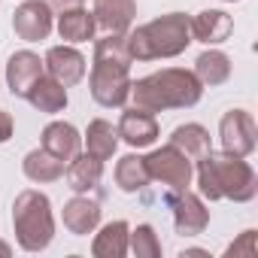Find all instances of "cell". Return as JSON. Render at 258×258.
I'll return each mask as SVG.
<instances>
[{
	"instance_id": "7a4b0ae2",
	"label": "cell",
	"mask_w": 258,
	"mask_h": 258,
	"mask_svg": "<svg viewBox=\"0 0 258 258\" xmlns=\"http://www.w3.org/2000/svg\"><path fill=\"white\" fill-rule=\"evenodd\" d=\"M201 97H204V85L185 67H164L131 82V100L137 109H146V112L188 109L201 103Z\"/></svg>"
},
{
	"instance_id": "cb8c5ba5",
	"label": "cell",
	"mask_w": 258,
	"mask_h": 258,
	"mask_svg": "<svg viewBox=\"0 0 258 258\" xmlns=\"http://www.w3.org/2000/svg\"><path fill=\"white\" fill-rule=\"evenodd\" d=\"M170 146H176V149H179L185 158H191V161H198L201 155H207V152L213 149V143H210V131H207L204 124H198V121H185V124L173 127Z\"/></svg>"
},
{
	"instance_id": "1f68e13d",
	"label": "cell",
	"mask_w": 258,
	"mask_h": 258,
	"mask_svg": "<svg viewBox=\"0 0 258 258\" xmlns=\"http://www.w3.org/2000/svg\"><path fill=\"white\" fill-rule=\"evenodd\" d=\"M10 255H13V246L0 240V258H10Z\"/></svg>"
},
{
	"instance_id": "83f0119b",
	"label": "cell",
	"mask_w": 258,
	"mask_h": 258,
	"mask_svg": "<svg viewBox=\"0 0 258 258\" xmlns=\"http://www.w3.org/2000/svg\"><path fill=\"white\" fill-rule=\"evenodd\" d=\"M225 255H255V231L249 228V231H243L240 234V240L237 243H231L228 249H225Z\"/></svg>"
},
{
	"instance_id": "e0dca14e",
	"label": "cell",
	"mask_w": 258,
	"mask_h": 258,
	"mask_svg": "<svg viewBox=\"0 0 258 258\" xmlns=\"http://www.w3.org/2000/svg\"><path fill=\"white\" fill-rule=\"evenodd\" d=\"M25 100H28L37 112H46V115H58V112H64L67 103H70L67 88H64L58 79H52L49 73H43V76L28 88Z\"/></svg>"
},
{
	"instance_id": "ba28073f",
	"label": "cell",
	"mask_w": 258,
	"mask_h": 258,
	"mask_svg": "<svg viewBox=\"0 0 258 258\" xmlns=\"http://www.w3.org/2000/svg\"><path fill=\"white\" fill-rule=\"evenodd\" d=\"M219 143L222 152L249 158L258 146V124L249 109H228L219 121Z\"/></svg>"
},
{
	"instance_id": "d6986e66",
	"label": "cell",
	"mask_w": 258,
	"mask_h": 258,
	"mask_svg": "<svg viewBox=\"0 0 258 258\" xmlns=\"http://www.w3.org/2000/svg\"><path fill=\"white\" fill-rule=\"evenodd\" d=\"M64 179H67V188H73L76 195H88V191H94V188L100 185V179H103V161L91 158L88 152H85V155L79 152V155H73V158L67 161Z\"/></svg>"
},
{
	"instance_id": "4316f807",
	"label": "cell",
	"mask_w": 258,
	"mask_h": 258,
	"mask_svg": "<svg viewBox=\"0 0 258 258\" xmlns=\"http://www.w3.org/2000/svg\"><path fill=\"white\" fill-rule=\"evenodd\" d=\"M127 252L137 258H161V240L152 225H137L127 234Z\"/></svg>"
},
{
	"instance_id": "30bf717a",
	"label": "cell",
	"mask_w": 258,
	"mask_h": 258,
	"mask_svg": "<svg viewBox=\"0 0 258 258\" xmlns=\"http://www.w3.org/2000/svg\"><path fill=\"white\" fill-rule=\"evenodd\" d=\"M43 64H46V73H49L52 79H58L64 88L79 85V82L85 79V73H88V61H85V55H82L76 46H70V43H64V46H52V49L46 52Z\"/></svg>"
},
{
	"instance_id": "f1b7e54d",
	"label": "cell",
	"mask_w": 258,
	"mask_h": 258,
	"mask_svg": "<svg viewBox=\"0 0 258 258\" xmlns=\"http://www.w3.org/2000/svg\"><path fill=\"white\" fill-rule=\"evenodd\" d=\"M13 131H16L13 115H10L7 109H0V143H10V140H13Z\"/></svg>"
},
{
	"instance_id": "5bb4252c",
	"label": "cell",
	"mask_w": 258,
	"mask_h": 258,
	"mask_svg": "<svg viewBox=\"0 0 258 258\" xmlns=\"http://www.w3.org/2000/svg\"><path fill=\"white\" fill-rule=\"evenodd\" d=\"M188 31H191V43L219 46L234 34V19L225 10H204L195 19H188Z\"/></svg>"
},
{
	"instance_id": "6da1fadb",
	"label": "cell",
	"mask_w": 258,
	"mask_h": 258,
	"mask_svg": "<svg viewBox=\"0 0 258 258\" xmlns=\"http://www.w3.org/2000/svg\"><path fill=\"white\" fill-rule=\"evenodd\" d=\"M195 176H198V191L204 201H234V204H249L258 195V176L252 164L240 155L231 152H207L195 161Z\"/></svg>"
},
{
	"instance_id": "8992f818",
	"label": "cell",
	"mask_w": 258,
	"mask_h": 258,
	"mask_svg": "<svg viewBox=\"0 0 258 258\" xmlns=\"http://www.w3.org/2000/svg\"><path fill=\"white\" fill-rule=\"evenodd\" d=\"M146 161V170H149V179L152 182H161L164 188H188L191 179H195V161L185 158L176 146H161V149H152L149 155H143Z\"/></svg>"
},
{
	"instance_id": "5b68a950",
	"label": "cell",
	"mask_w": 258,
	"mask_h": 258,
	"mask_svg": "<svg viewBox=\"0 0 258 258\" xmlns=\"http://www.w3.org/2000/svg\"><path fill=\"white\" fill-rule=\"evenodd\" d=\"M131 82H134L131 79V67L91 61L88 91L103 109H118V106H124L127 100H131Z\"/></svg>"
},
{
	"instance_id": "d4e9b609",
	"label": "cell",
	"mask_w": 258,
	"mask_h": 258,
	"mask_svg": "<svg viewBox=\"0 0 258 258\" xmlns=\"http://www.w3.org/2000/svg\"><path fill=\"white\" fill-rule=\"evenodd\" d=\"M149 182H152V179H149V170H146L143 155H134V152H131V155L118 158V164H115V185H118V191L137 195V191H143Z\"/></svg>"
},
{
	"instance_id": "7c38bea8",
	"label": "cell",
	"mask_w": 258,
	"mask_h": 258,
	"mask_svg": "<svg viewBox=\"0 0 258 258\" xmlns=\"http://www.w3.org/2000/svg\"><path fill=\"white\" fill-rule=\"evenodd\" d=\"M43 73H46V64H43V58H40L37 52L22 49V52L10 55V61H7V85H10L13 97H25L28 88H31Z\"/></svg>"
},
{
	"instance_id": "7402d4cb",
	"label": "cell",
	"mask_w": 258,
	"mask_h": 258,
	"mask_svg": "<svg viewBox=\"0 0 258 258\" xmlns=\"http://www.w3.org/2000/svg\"><path fill=\"white\" fill-rule=\"evenodd\" d=\"M231 58L222 52V49H207V52H201L198 55V61H195V76L201 79V85L204 88H216V85H225L228 79H231Z\"/></svg>"
},
{
	"instance_id": "8fae6325",
	"label": "cell",
	"mask_w": 258,
	"mask_h": 258,
	"mask_svg": "<svg viewBox=\"0 0 258 258\" xmlns=\"http://www.w3.org/2000/svg\"><path fill=\"white\" fill-rule=\"evenodd\" d=\"M115 131H118V140L127 143L131 149H146V146H155L158 134H161V127H158V118L155 112H146V109H124L118 124H115Z\"/></svg>"
},
{
	"instance_id": "44dd1931",
	"label": "cell",
	"mask_w": 258,
	"mask_h": 258,
	"mask_svg": "<svg viewBox=\"0 0 258 258\" xmlns=\"http://www.w3.org/2000/svg\"><path fill=\"white\" fill-rule=\"evenodd\" d=\"M85 152L97 161H109L118 149V131H115V124L106 121V118H91L88 127H85Z\"/></svg>"
},
{
	"instance_id": "d6a6232c",
	"label": "cell",
	"mask_w": 258,
	"mask_h": 258,
	"mask_svg": "<svg viewBox=\"0 0 258 258\" xmlns=\"http://www.w3.org/2000/svg\"><path fill=\"white\" fill-rule=\"evenodd\" d=\"M222 4H237V0H222Z\"/></svg>"
},
{
	"instance_id": "f546056e",
	"label": "cell",
	"mask_w": 258,
	"mask_h": 258,
	"mask_svg": "<svg viewBox=\"0 0 258 258\" xmlns=\"http://www.w3.org/2000/svg\"><path fill=\"white\" fill-rule=\"evenodd\" d=\"M43 4L52 10V13H64V10H73V7H82L85 0H43Z\"/></svg>"
},
{
	"instance_id": "603a6c76",
	"label": "cell",
	"mask_w": 258,
	"mask_h": 258,
	"mask_svg": "<svg viewBox=\"0 0 258 258\" xmlns=\"http://www.w3.org/2000/svg\"><path fill=\"white\" fill-rule=\"evenodd\" d=\"M64 161L61 158H55L52 152H46L43 146L40 149H31L28 155H25V161H22V170H25V176L31 179V182H37V185H46V182H58L61 176H64Z\"/></svg>"
},
{
	"instance_id": "3957f363",
	"label": "cell",
	"mask_w": 258,
	"mask_h": 258,
	"mask_svg": "<svg viewBox=\"0 0 258 258\" xmlns=\"http://www.w3.org/2000/svg\"><path fill=\"white\" fill-rule=\"evenodd\" d=\"M127 52L134 61H167L179 58L191 46V31H188V16L185 13H167L158 16L134 31L124 34Z\"/></svg>"
},
{
	"instance_id": "9c48e42d",
	"label": "cell",
	"mask_w": 258,
	"mask_h": 258,
	"mask_svg": "<svg viewBox=\"0 0 258 258\" xmlns=\"http://www.w3.org/2000/svg\"><path fill=\"white\" fill-rule=\"evenodd\" d=\"M13 31L25 43H43L55 31V13L43 0H22V7L13 16Z\"/></svg>"
},
{
	"instance_id": "4fadbf2b",
	"label": "cell",
	"mask_w": 258,
	"mask_h": 258,
	"mask_svg": "<svg viewBox=\"0 0 258 258\" xmlns=\"http://www.w3.org/2000/svg\"><path fill=\"white\" fill-rule=\"evenodd\" d=\"M91 16L103 34H127L137 19V0H94Z\"/></svg>"
},
{
	"instance_id": "2e32d148",
	"label": "cell",
	"mask_w": 258,
	"mask_h": 258,
	"mask_svg": "<svg viewBox=\"0 0 258 258\" xmlns=\"http://www.w3.org/2000/svg\"><path fill=\"white\" fill-rule=\"evenodd\" d=\"M40 146L67 164L73 155H79V149H82V134L76 131L70 121H49V124L43 127V134H40Z\"/></svg>"
},
{
	"instance_id": "ffe728a7",
	"label": "cell",
	"mask_w": 258,
	"mask_h": 258,
	"mask_svg": "<svg viewBox=\"0 0 258 258\" xmlns=\"http://www.w3.org/2000/svg\"><path fill=\"white\" fill-rule=\"evenodd\" d=\"M127 234H131V225L124 219L106 222L91 240V255L94 258H124L127 255Z\"/></svg>"
},
{
	"instance_id": "52a82bcc",
	"label": "cell",
	"mask_w": 258,
	"mask_h": 258,
	"mask_svg": "<svg viewBox=\"0 0 258 258\" xmlns=\"http://www.w3.org/2000/svg\"><path fill=\"white\" fill-rule=\"evenodd\" d=\"M164 201H167V207L173 213V228H176L179 237H198V234L207 231L210 210H207V204H204V198L198 191H191V188H179V191L167 188Z\"/></svg>"
},
{
	"instance_id": "ac0fdd59",
	"label": "cell",
	"mask_w": 258,
	"mask_h": 258,
	"mask_svg": "<svg viewBox=\"0 0 258 258\" xmlns=\"http://www.w3.org/2000/svg\"><path fill=\"white\" fill-rule=\"evenodd\" d=\"M55 31H58V37H61L64 43L76 46V43H88V40H94L97 22H94L91 10H85V7H73V10L58 13V19H55Z\"/></svg>"
},
{
	"instance_id": "484cf974",
	"label": "cell",
	"mask_w": 258,
	"mask_h": 258,
	"mask_svg": "<svg viewBox=\"0 0 258 258\" xmlns=\"http://www.w3.org/2000/svg\"><path fill=\"white\" fill-rule=\"evenodd\" d=\"M94 61L131 67L134 58H131V52H127V40H124V34H103V37L94 43Z\"/></svg>"
},
{
	"instance_id": "277c9868",
	"label": "cell",
	"mask_w": 258,
	"mask_h": 258,
	"mask_svg": "<svg viewBox=\"0 0 258 258\" xmlns=\"http://www.w3.org/2000/svg\"><path fill=\"white\" fill-rule=\"evenodd\" d=\"M13 228L25 252L49 249L55 240V213L49 195H43L40 188H25L13 204Z\"/></svg>"
},
{
	"instance_id": "9a60e30c",
	"label": "cell",
	"mask_w": 258,
	"mask_h": 258,
	"mask_svg": "<svg viewBox=\"0 0 258 258\" xmlns=\"http://www.w3.org/2000/svg\"><path fill=\"white\" fill-rule=\"evenodd\" d=\"M61 222H64V228H67L73 237H88V234H94L97 225H100V204L91 201L88 195H76V198H70V201L64 204Z\"/></svg>"
},
{
	"instance_id": "4dcf8cb0",
	"label": "cell",
	"mask_w": 258,
	"mask_h": 258,
	"mask_svg": "<svg viewBox=\"0 0 258 258\" xmlns=\"http://www.w3.org/2000/svg\"><path fill=\"white\" fill-rule=\"evenodd\" d=\"M188 255H201V258H210V252H207V249H182V252H179V258H188Z\"/></svg>"
}]
</instances>
